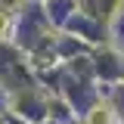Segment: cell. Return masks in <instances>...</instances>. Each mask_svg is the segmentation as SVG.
I'll return each instance as SVG.
<instances>
[{
    "instance_id": "6da1fadb",
    "label": "cell",
    "mask_w": 124,
    "mask_h": 124,
    "mask_svg": "<svg viewBox=\"0 0 124 124\" xmlns=\"http://www.w3.org/2000/svg\"><path fill=\"white\" fill-rule=\"evenodd\" d=\"M108 118H112V115H108V108H106V106H102V108H93L90 124H108Z\"/></svg>"
},
{
    "instance_id": "7a4b0ae2",
    "label": "cell",
    "mask_w": 124,
    "mask_h": 124,
    "mask_svg": "<svg viewBox=\"0 0 124 124\" xmlns=\"http://www.w3.org/2000/svg\"><path fill=\"white\" fill-rule=\"evenodd\" d=\"M3 31H6V16L0 13V34H3Z\"/></svg>"
}]
</instances>
